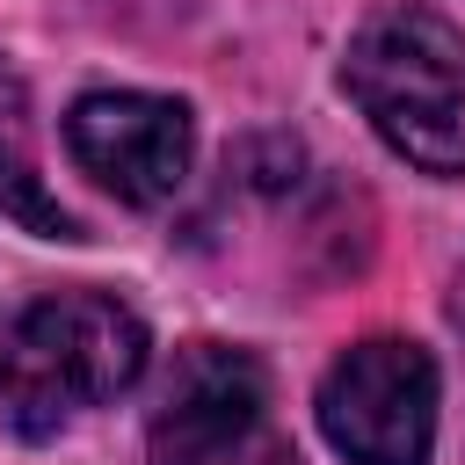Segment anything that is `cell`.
Wrapping results in <instances>:
<instances>
[{"label":"cell","instance_id":"obj_3","mask_svg":"<svg viewBox=\"0 0 465 465\" xmlns=\"http://www.w3.org/2000/svg\"><path fill=\"white\" fill-rule=\"evenodd\" d=\"M145 465H305L269 407V371L254 349L189 341L174 349L153 421Z\"/></svg>","mask_w":465,"mask_h":465},{"label":"cell","instance_id":"obj_2","mask_svg":"<svg viewBox=\"0 0 465 465\" xmlns=\"http://www.w3.org/2000/svg\"><path fill=\"white\" fill-rule=\"evenodd\" d=\"M341 87L407 167L465 174V36L443 15H371L341 51Z\"/></svg>","mask_w":465,"mask_h":465},{"label":"cell","instance_id":"obj_1","mask_svg":"<svg viewBox=\"0 0 465 465\" xmlns=\"http://www.w3.org/2000/svg\"><path fill=\"white\" fill-rule=\"evenodd\" d=\"M145 320L116 291H44L0 305V421L15 436H58L73 414L145 378Z\"/></svg>","mask_w":465,"mask_h":465},{"label":"cell","instance_id":"obj_6","mask_svg":"<svg viewBox=\"0 0 465 465\" xmlns=\"http://www.w3.org/2000/svg\"><path fill=\"white\" fill-rule=\"evenodd\" d=\"M0 211L22 218L44 240H80V225L44 196L36 182V153H29V109H22V80L0 65Z\"/></svg>","mask_w":465,"mask_h":465},{"label":"cell","instance_id":"obj_5","mask_svg":"<svg viewBox=\"0 0 465 465\" xmlns=\"http://www.w3.org/2000/svg\"><path fill=\"white\" fill-rule=\"evenodd\" d=\"M65 153L80 174H94L116 203H167L189 182L196 160V124L174 94L145 87H94L65 109Z\"/></svg>","mask_w":465,"mask_h":465},{"label":"cell","instance_id":"obj_4","mask_svg":"<svg viewBox=\"0 0 465 465\" xmlns=\"http://www.w3.org/2000/svg\"><path fill=\"white\" fill-rule=\"evenodd\" d=\"M320 429L349 465H429L436 443V363L407 334L349 341L320 378Z\"/></svg>","mask_w":465,"mask_h":465}]
</instances>
